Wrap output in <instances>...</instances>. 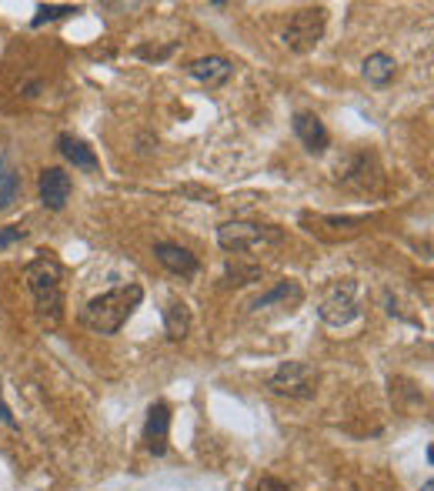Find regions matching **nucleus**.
I'll use <instances>...</instances> for the list:
<instances>
[{
    "label": "nucleus",
    "mask_w": 434,
    "mask_h": 491,
    "mask_svg": "<svg viewBox=\"0 0 434 491\" xmlns=\"http://www.w3.org/2000/svg\"><path fill=\"white\" fill-rule=\"evenodd\" d=\"M314 384H317V371L308 361H284L271 378H267V392L284 394V398H311Z\"/></svg>",
    "instance_id": "obj_6"
},
{
    "label": "nucleus",
    "mask_w": 434,
    "mask_h": 491,
    "mask_svg": "<svg viewBox=\"0 0 434 491\" xmlns=\"http://www.w3.org/2000/svg\"><path fill=\"white\" fill-rule=\"evenodd\" d=\"M21 197V174L7 154H0V211H11Z\"/></svg>",
    "instance_id": "obj_16"
},
{
    "label": "nucleus",
    "mask_w": 434,
    "mask_h": 491,
    "mask_svg": "<svg viewBox=\"0 0 434 491\" xmlns=\"http://www.w3.org/2000/svg\"><path fill=\"white\" fill-rule=\"evenodd\" d=\"M81 7L77 4H40L34 13L30 27H44V24H54V21H64V17H77Z\"/></svg>",
    "instance_id": "obj_18"
},
{
    "label": "nucleus",
    "mask_w": 434,
    "mask_h": 491,
    "mask_svg": "<svg viewBox=\"0 0 434 491\" xmlns=\"http://www.w3.org/2000/svg\"><path fill=\"white\" fill-rule=\"evenodd\" d=\"M257 491H291V488L284 485V481H278V478H261Z\"/></svg>",
    "instance_id": "obj_23"
},
{
    "label": "nucleus",
    "mask_w": 434,
    "mask_h": 491,
    "mask_svg": "<svg viewBox=\"0 0 434 491\" xmlns=\"http://www.w3.org/2000/svg\"><path fill=\"white\" fill-rule=\"evenodd\" d=\"M187 74H191L197 84L217 90V87H224L230 77H234V64H230L228 57H221V54H207V57H197V61L187 64Z\"/></svg>",
    "instance_id": "obj_9"
},
{
    "label": "nucleus",
    "mask_w": 434,
    "mask_h": 491,
    "mask_svg": "<svg viewBox=\"0 0 434 491\" xmlns=\"http://www.w3.org/2000/svg\"><path fill=\"white\" fill-rule=\"evenodd\" d=\"M74 181L64 168H44L40 177H37V194H40V204L48 211H64L67 201H71Z\"/></svg>",
    "instance_id": "obj_8"
},
{
    "label": "nucleus",
    "mask_w": 434,
    "mask_h": 491,
    "mask_svg": "<svg viewBox=\"0 0 434 491\" xmlns=\"http://www.w3.org/2000/svg\"><path fill=\"white\" fill-rule=\"evenodd\" d=\"M24 237H27V228H21V224L0 228V251H4V247H13L17 241H24Z\"/></svg>",
    "instance_id": "obj_20"
},
{
    "label": "nucleus",
    "mask_w": 434,
    "mask_h": 491,
    "mask_svg": "<svg viewBox=\"0 0 434 491\" xmlns=\"http://www.w3.org/2000/svg\"><path fill=\"white\" fill-rule=\"evenodd\" d=\"M301 297H304V291L298 281H278L271 291L254 297L251 305H247V311H265V307H271V305H298Z\"/></svg>",
    "instance_id": "obj_15"
},
{
    "label": "nucleus",
    "mask_w": 434,
    "mask_h": 491,
    "mask_svg": "<svg viewBox=\"0 0 434 491\" xmlns=\"http://www.w3.org/2000/svg\"><path fill=\"white\" fill-rule=\"evenodd\" d=\"M187 332H191V311H187L184 301H170L164 307V334L170 341H184Z\"/></svg>",
    "instance_id": "obj_17"
},
{
    "label": "nucleus",
    "mask_w": 434,
    "mask_h": 491,
    "mask_svg": "<svg viewBox=\"0 0 434 491\" xmlns=\"http://www.w3.org/2000/svg\"><path fill=\"white\" fill-rule=\"evenodd\" d=\"M301 221L308 224V231L325 237V241H341V237H354L361 234V228L368 224V218H338V214H301Z\"/></svg>",
    "instance_id": "obj_7"
},
{
    "label": "nucleus",
    "mask_w": 434,
    "mask_h": 491,
    "mask_svg": "<svg viewBox=\"0 0 434 491\" xmlns=\"http://www.w3.org/2000/svg\"><path fill=\"white\" fill-rule=\"evenodd\" d=\"M421 491H434V481H431V478L424 481V485H421Z\"/></svg>",
    "instance_id": "obj_24"
},
{
    "label": "nucleus",
    "mask_w": 434,
    "mask_h": 491,
    "mask_svg": "<svg viewBox=\"0 0 434 491\" xmlns=\"http://www.w3.org/2000/svg\"><path fill=\"white\" fill-rule=\"evenodd\" d=\"M317 318L325 321L327 328H344V324L361 318L354 278H341V281H334L327 288L325 297H321V307H317Z\"/></svg>",
    "instance_id": "obj_4"
},
{
    "label": "nucleus",
    "mask_w": 434,
    "mask_h": 491,
    "mask_svg": "<svg viewBox=\"0 0 434 491\" xmlns=\"http://www.w3.org/2000/svg\"><path fill=\"white\" fill-rule=\"evenodd\" d=\"M57 151H61L64 158L71 160L77 171H87V174H97V171H100V160H97L94 148H91L87 141H81V137L61 134V137H57Z\"/></svg>",
    "instance_id": "obj_13"
},
{
    "label": "nucleus",
    "mask_w": 434,
    "mask_h": 491,
    "mask_svg": "<svg viewBox=\"0 0 434 491\" xmlns=\"http://www.w3.org/2000/svg\"><path fill=\"white\" fill-rule=\"evenodd\" d=\"M141 301H144V288H141V284L110 288V291L91 297V301L81 307V324L94 334H117Z\"/></svg>",
    "instance_id": "obj_1"
},
{
    "label": "nucleus",
    "mask_w": 434,
    "mask_h": 491,
    "mask_svg": "<svg viewBox=\"0 0 434 491\" xmlns=\"http://www.w3.org/2000/svg\"><path fill=\"white\" fill-rule=\"evenodd\" d=\"M291 127H294V137L301 141L308 154H325L327 144H331V134H327L325 121H321L317 114L298 111L294 114V121H291Z\"/></svg>",
    "instance_id": "obj_11"
},
{
    "label": "nucleus",
    "mask_w": 434,
    "mask_h": 491,
    "mask_svg": "<svg viewBox=\"0 0 434 491\" xmlns=\"http://www.w3.org/2000/svg\"><path fill=\"white\" fill-rule=\"evenodd\" d=\"M168 438H170V408L168 401H154L147 408V425H144V442L147 452L161 458L168 454Z\"/></svg>",
    "instance_id": "obj_10"
},
{
    "label": "nucleus",
    "mask_w": 434,
    "mask_h": 491,
    "mask_svg": "<svg viewBox=\"0 0 434 491\" xmlns=\"http://www.w3.org/2000/svg\"><path fill=\"white\" fill-rule=\"evenodd\" d=\"M361 74L371 87H387L395 81V74H398V61L391 54H385V50H374V54L364 57Z\"/></svg>",
    "instance_id": "obj_14"
},
{
    "label": "nucleus",
    "mask_w": 434,
    "mask_h": 491,
    "mask_svg": "<svg viewBox=\"0 0 434 491\" xmlns=\"http://www.w3.org/2000/svg\"><path fill=\"white\" fill-rule=\"evenodd\" d=\"M154 258L170 271V274H178V278H194L197 271H201V261L194 258L187 247L174 245V241H157L154 245Z\"/></svg>",
    "instance_id": "obj_12"
},
{
    "label": "nucleus",
    "mask_w": 434,
    "mask_h": 491,
    "mask_svg": "<svg viewBox=\"0 0 434 491\" xmlns=\"http://www.w3.org/2000/svg\"><path fill=\"white\" fill-rule=\"evenodd\" d=\"M325 27H327L325 7H304V11H298L288 21L281 40H284L294 54H311V50L321 44V38H325Z\"/></svg>",
    "instance_id": "obj_5"
},
{
    "label": "nucleus",
    "mask_w": 434,
    "mask_h": 491,
    "mask_svg": "<svg viewBox=\"0 0 434 491\" xmlns=\"http://www.w3.org/2000/svg\"><path fill=\"white\" fill-rule=\"evenodd\" d=\"M24 278L34 295L37 314L48 324H57L64 314V264L50 254H40L24 268Z\"/></svg>",
    "instance_id": "obj_2"
},
{
    "label": "nucleus",
    "mask_w": 434,
    "mask_h": 491,
    "mask_svg": "<svg viewBox=\"0 0 434 491\" xmlns=\"http://www.w3.org/2000/svg\"><path fill=\"white\" fill-rule=\"evenodd\" d=\"M178 50V44H168V47H161V50H154V47H137V57H144V61H168L170 54Z\"/></svg>",
    "instance_id": "obj_21"
},
{
    "label": "nucleus",
    "mask_w": 434,
    "mask_h": 491,
    "mask_svg": "<svg viewBox=\"0 0 434 491\" xmlns=\"http://www.w3.org/2000/svg\"><path fill=\"white\" fill-rule=\"evenodd\" d=\"M224 278H228L230 284H254L265 278V271L257 268V264H228V271H224Z\"/></svg>",
    "instance_id": "obj_19"
},
{
    "label": "nucleus",
    "mask_w": 434,
    "mask_h": 491,
    "mask_svg": "<svg viewBox=\"0 0 434 491\" xmlns=\"http://www.w3.org/2000/svg\"><path fill=\"white\" fill-rule=\"evenodd\" d=\"M0 425H7L11 431L21 428V425H17V418H13V411L7 408V401H4V394H0Z\"/></svg>",
    "instance_id": "obj_22"
},
{
    "label": "nucleus",
    "mask_w": 434,
    "mask_h": 491,
    "mask_svg": "<svg viewBox=\"0 0 434 491\" xmlns=\"http://www.w3.org/2000/svg\"><path fill=\"white\" fill-rule=\"evenodd\" d=\"M284 231L278 224H261V221H224L217 228V245L224 247L228 254H244L254 247L265 245H281Z\"/></svg>",
    "instance_id": "obj_3"
}]
</instances>
